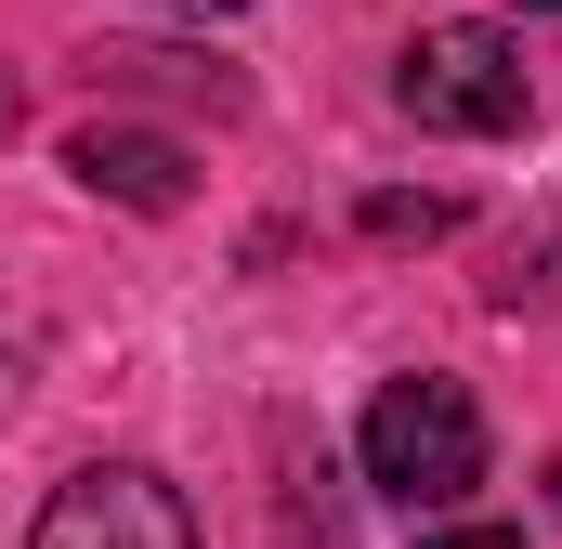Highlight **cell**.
<instances>
[{
    "mask_svg": "<svg viewBox=\"0 0 562 549\" xmlns=\"http://www.w3.org/2000/svg\"><path fill=\"white\" fill-rule=\"evenodd\" d=\"M367 484L380 497H406V511H458L471 484H484V406L458 393V380H380V406H367Z\"/></svg>",
    "mask_w": 562,
    "mask_h": 549,
    "instance_id": "1",
    "label": "cell"
},
{
    "mask_svg": "<svg viewBox=\"0 0 562 549\" xmlns=\"http://www.w3.org/2000/svg\"><path fill=\"white\" fill-rule=\"evenodd\" d=\"M393 105L419 119V132H524L537 119V79H524V40L510 26H419L406 40V66H393Z\"/></svg>",
    "mask_w": 562,
    "mask_h": 549,
    "instance_id": "2",
    "label": "cell"
},
{
    "mask_svg": "<svg viewBox=\"0 0 562 549\" xmlns=\"http://www.w3.org/2000/svg\"><path fill=\"white\" fill-rule=\"evenodd\" d=\"M26 549H196V511H183V484L105 458V471L53 484V511L26 524Z\"/></svg>",
    "mask_w": 562,
    "mask_h": 549,
    "instance_id": "3",
    "label": "cell"
},
{
    "mask_svg": "<svg viewBox=\"0 0 562 549\" xmlns=\"http://www.w3.org/2000/svg\"><path fill=\"white\" fill-rule=\"evenodd\" d=\"M66 170H79L92 197H119V210H183V197H196L170 132H105V119H92V132H66Z\"/></svg>",
    "mask_w": 562,
    "mask_h": 549,
    "instance_id": "4",
    "label": "cell"
},
{
    "mask_svg": "<svg viewBox=\"0 0 562 549\" xmlns=\"http://www.w3.org/2000/svg\"><path fill=\"white\" fill-rule=\"evenodd\" d=\"M445 223H458L445 197H380V210H367V236H445Z\"/></svg>",
    "mask_w": 562,
    "mask_h": 549,
    "instance_id": "5",
    "label": "cell"
},
{
    "mask_svg": "<svg viewBox=\"0 0 562 549\" xmlns=\"http://www.w3.org/2000/svg\"><path fill=\"white\" fill-rule=\"evenodd\" d=\"M419 549H524L510 524H445V537H419Z\"/></svg>",
    "mask_w": 562,
    "mask_h": 549,
    "instance_id": "6",
    "label": "cell"
},
{
    "mask_svg": "<svg viewBox=\"0 0 562 549\" xmlns=\"http://www.w3.org/2000/svg\"><path fill=\"white\" fill-rule=\"evenodd\" d=\"M183 13H249V0H183Z\"/></svg>",
    "mask_w": 562,
    "mask_h": 549,
    "instance_id": "7",
    "label": "cell"
},
{
    "mask_svg": "<svg viewBox=\"0 0 562 549\" xmlns=\"http://www.w3.org/2000/svg\"><path fill=\"white\" fill-rule=\"evenodd\" d=\"M0 132H13V79H0Z\"/></svg>",
    "mask_w": 562,
    "mask_h": 549,
    "instance_id": "8",
    "label": "cell"
},
{
    "mask_svg": "<svg viewBox=\"0 0 562 549\" xmlns=\"http://www.w3.org/2000/svg\"><path fill=\"white\" fill-rule=\"evenodd\" d=\"M524 13H562V0H524Z\"/></svg>",
    "mask_w": 562,
    "mask_h": 549,
    "instance_id": "9",
    "label": "cell"
}]
</instances>
